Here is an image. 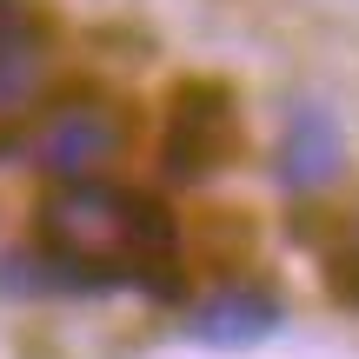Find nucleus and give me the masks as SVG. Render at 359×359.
<instances>
[{"mask_svg":"<svg viewBox=\"0 0 359 359\" xmlns=\"http://www.w3.org/2000/svg\"><path fill=\"white\" fill-rule=\"evenodd\" d=\"M34 233L53 273L80 286H140L173 293L180 286V226L140 187L100 180H53L34 206Z\"/></svg>","mask_w":359,"mask_h":359,"instance_id":"1","label":"nucleus"},{"mask_svg":"<svg viewBox=\"0 0 359 359\" xmlns=\"http://www.w3.org/2000/svg\"><path fill=\"white\" fill-rule=\"evenodd\" d=\"M53 40L27 0H0V127H27L47 107Z\"/></svg>","mask_w":359,"mask_h":359,"instance_id":"4","label":"nucleus"},{"mask_svg":"<svg viewBox=\"0 0 359 359\" xmlns=\"http://www.w3.org/2000/svg\"><path fill=\"white\" fill-rule=\"evenodd\" d=\"M233 140V114H226V93L219 87H180L173 93V114H167V173L173 180H200L219 167Z\"/></svg>","mask_w":359,"mask_h":359,"instance_id":"5","label":"nucleus"},{"mask_svg":"<svg viewBox=\"0 0 359 359\" xmlns=\"http://www.w3.org/2000/svg\"><path fill=\"white\" fill-rule=\"evenodd\" d=\"M273 173L286 193H326L346 173V127L326 100H286L280 114V147H273Z\"/></svg>","mask_w":359,"mask_h":359,"instance_id":"3","label":"nucleus"},{"mask_svg":"<svg viewBox=\"0 0 359 359\" xmlns=\"http://www.w3.org/2000/svg\"><path fill=\"white\" fill-rule=\"evenodd\" d=\"M286 326V306L266 293V286H213L200 306L187 313V333L200 346H259Z\"/></svg>","mask_w":359,"mask_h":359,"instance_id":"6","label":"nucleus"},{"mask_svg":"<svg viewBox=\"0 0 359 359\" xmlns=\"http://www.w3.org/2000/svg\"><path fill=\"white\" fill-rule=\"evenodd\" d=\"M127 154V120L107 100H60L40 107L34 133H27V160L47 180H100Z\"/></svg>","mask_w":359,"mask_h":359,"instance_id":"2","label":"nucleus"}]
</instances>
